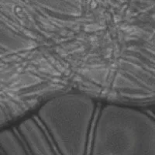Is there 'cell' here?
Wrapping results in <instances>:
<instances>
[{
    "label": "cell",
    "mask_w": 155,
    "mask_h": 155,
    "mask_svg": "<svg viewBox=\"0 0 155 155\" xmlns=\"http://www.w3.org/2000/svg\"><path fill=\"white\" fill-rule=\"evenodd\" d=\"M88 155H155V118L129 106H103L97 113Z\"/></svg>",
    "instance_id": "6da1fadb"
},
{
    "label": "cell",
    "mask_w": 155,
    "mask_h": 155,
    "mask_svg": "<svg viewBox=\"0 0 155 155\" xmlns=\"http://www.w3.org/2000/svg\"><path fill=\"white\" fill-rule=\"evenodd\" d=\"M97 113L91 97L65 93L47 101L37 119L59 155H88Z\"/></svg>",
    "instance_id": "7a4b0ae2"
},
{
    "label": "cell",
    "mask_w": 155,
    "mask_h": 155,
    "mask_svg": "<svg viewBox=\"0 0 155 155\" xmlns=\"http://www.w3.org/2000/svg\"><path fill=\"white\" fill-rule=\"evenodd\" d=\"M16 131L31 155H59L37 118L23 120Z\"/></svg>",
    "instance_id": "3957f363"
},
{
    "label": "cell",
    "mask_w": 155,
    "mask_h": 155,
    "mask_svg": "<svg viewBox=\"0 0 155 155\" xmlns=\"http://www.w3.org/2000/svg\"><path fill=\"white\" fill-rule=\"evenodd\" d=\"M0 150L4 155H31L16 130L7 129L0 132Z\"/></svg>",
    "instance_id": "277c9868"
},
{
    "label": "cell",
    "mask_w": 155,
    "mask_h": 155,
    "mask_svg": "<svg viewBox=\"0 0 155 155\" xmlns=\"http://www.w3.org/2000/svg\"><path fill=\"white\" fill-rule=\"evenodd\" d=\"M30 45L29 40L0 23V48L15 51L27 48Z\"/></svg>",
    "instance_id": "5b68a950"
},
{
    "label": "cell",
    "mask_w": 155,
    "mask_h": 155,
    "mask_svg": "<svg viewBox=\"0 0 155 155\" xmlns=\"http://www.w3.org/2000/svg\"><path fill=\"white\" fill-rule=\"evenodd\" d=\"M0 155H4L3 153H2V150H0Z\"/></svg>",
    "instance_id": "8992f818"
},
{
    "label": "cell",
    "mask_w": 155,
    "mask_h": 155,
    "mask_svg": "<svg viewBox=\"0 0 155 155\" xmlns=\"http://www.w3.org/2000/svg\"><path fill=\"white\" fill-rule=\"evenodd\" d=\"M153 113H154V115H155V107H154V109H153Z\"/></svg>",
    "instance_id": "52a82bcc"
}]
</instances>
